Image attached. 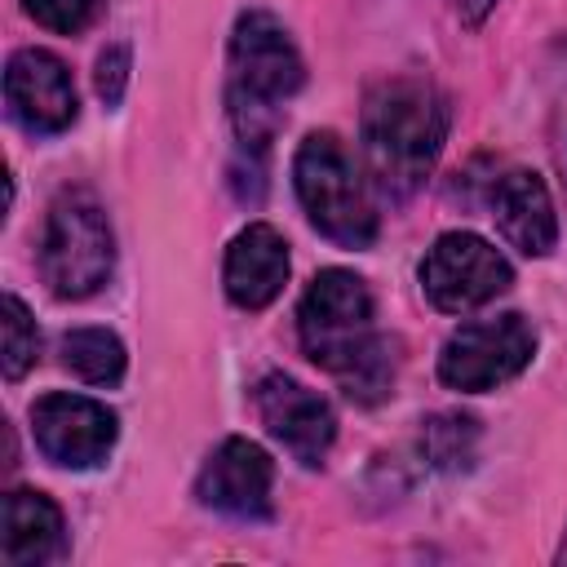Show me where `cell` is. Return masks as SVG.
<instances>
[{
  "mask_svg": "<svg viewBox=\"0 0 567 567\" xmlns=\"http://www.w3.org/2000/svg\"><path fill=\"white\" fill-rule=\"evenodd\" d=\"M536 354V328L523 315H492L461 323L439 350V381L461 394H487L514 381Z\"/></svg>",
  "mask_w": 567,
  "mask_h": 567,
  "instance_id": "8992f818",
  "label": "cell"
},
{
  "mask_svg": "<svg viewBox=\"0 0 567 567\" xmlns=\"http://www.w3.org/2000/svg\"><path fill=\"white\" fill-rule=\"evenodd\" d=\"M128 71H133L128 44H106L102 58H97V71H93L97 97H102L106 106H120V97H124V89H128Z\"/></svg>",
  "mask_w": 567,
  "mask_h": 567,
  "instance_id": "d6986e66",
  "label": "cell"
},
{
  "mask_svg": "<svg viewBox=\"0 0 567 567\" xmlns=\"http://www.w3.org/2000/svg\"><path fill=\"white\" fill-rule=\"evenodd\" d=\"M226 62H230L226 106L235 137L248 155H266L279 128V106L306 84V62L288 27L266 9H244L235 18Z\"/></svg>",
  "mask_w": 567,
  "mask_h": 567,
  "instance_id": "3957f363",
  "label": "cell"
},
{
  "mask_svg": "<svg viewBox=\"0 0 567 567\" xmlns=\"http://www.w3.org/2000/svg\"><path fill=\"white\" fill-rule=\"evenodd\" d=\"M275 461L266 456L261 443L244 439V434H230L221 439L199 478H195V496L199 505L217 509V514H230V518H244V523H257V518H270L275 514Z\"/></svg>",
  "mask_w": 567,
  "mask_h": 567,
  "instance_id": "8fae6325",
  "label": "cell"
},
{
  "mask_svg": "<svg viewBox=\"0 0 567 567\" xmlns=\"http://www.w3.org/2000/svg\"><path fill=\"white\" fill-rule=\"evenodd\" d=\"M292 190L301 199L306 221L337 248H368L377 239L372 190L332 128H315L301 137L292 155Z\"/></svg>",
  "mask_w": 567,
  "mask_h": 567,
  "instance_id": "277c9868",
  "label": "cell"
},
{
  "mask_svg": "<svg viewBox=\"0 0 567 567\" xmlns=\"http://www.w3.org/2000/svg\"><path fill=\"white\" fill-rule=\"evenodd\" d=\"M377 310L368 284L346 270L328 266L319 270L297 306V337L310 363L332 372L341 390L359 403H377L394 385V359L390 341L377 332Z\"/></svg>",
  "mask_w": 567,
  "mask_h": 567,
  "instance_id": "6da1fadb",
  "label": "cell"
},
{
  "mask_svg": "<svg viewBox=\"0 0 567 567\" xmlns=\"http://www.w3.org/2000/svg\"><path fill=\"white\" fill-rule=\"evenodd\" d=\"M416 279H421V292L430 297L434 310L465 315V310H478V306L496 301L514 284V266L483 235L447 230L425 248V257L416 266Z\"/></svg>",
  "mask_w": 567,
  "mask_h": 567,
  "instance_id": "52a82bcc",
  "label": "cell"
},
{
  "mask_svg": "<svg viewBox=\"0 0 567 567\" xmlns=\"http://www.w3.org/2000/svg\"><path fill=\"white\" fill-rule=\"evenodd\" d=\"M31 434L44 461L62 470H93L111 456L120 439V416L102 399L49 390L31 403Z\"/></svg>",
  "mask_w": 567,
  "mask_h": 567,
  "instance_id": "ba28073f",
  "label": "cell"
},
{
  "mask_svg": "<svg viewBox=\"0 0 567 567\" xmlns=\"http://www.w3.org/2000/svg\"><path fill=\"white\" fill-rule=\"evenodd\" d=\"M447 124H452L447 97L430 75L403 71L377 80L359 111V137L372 182L390 199L412 195L443 155Z\"/></svg>",
  "mask_w": 567,
  "mask_h": 567,
  "instance_id": "7a4b0ae2",
  "label": "cell"
},
{
  "mask_svg": "<svg viewBox=\"0 0 567 567\" xmlns=\"http://www.w3.org/2000/svg\"><path fill=\"white\" fill-rule=\"evenodd\" d=\"M62 350V368L71 377H80L84 385H120L124 368H128V350L111 328H71L58 341Z\"/></svg>",
  "mask_w": 567,
  "mask_h": 567,
  "instance_id": "9a60e30c",
  "label": "cell"
},
{
  "mask_svg": "<svg viewBox=\"0 0 567 567\" xmlns=\"http://www.w3.org/2000/svg\"><path fill=\"white\" fill-rule=\"evenodd\" d=\"M22 9L44 27V31H58V35H75L84 27H93L102 0H22Z\"/></svg>",
  "mask_w": 567,
  "mask_h": 567,
  "instance_id": "ac0fdd59",
  "label": "cell"
},
{
  "mask_svg": "<svg viewBox=\"0 0 567 567\" xmlns=\"http://www.w3.org/2000/svg\"><path fill=\"white\" fill-rule=\"evenodd\" d=\"M421 425H425L421 430L425 461H434V465H461V461H470L474 439H478V421L474 416H430Z\"/></svg>",
  "mask_w": 567,
  "mask_h": 567,
  "instance_id": "e0dca14e",
  "label": "cell"
},
{
  "mask_svg": "<svg viewBox=\"0 0 567 567\" xmlns=\"http://www.w3.org/2000/svg\"><path fill=\"white\" fill-rule=\"evenodd\" d=\"M452 13L465 22V27H483V18L496 9V0H447Z\"/></svg>",
  "mask_w": 567,
  "mask_h": 567,
  "instance_id": "ffe728a7",
  "label": "cell"
},
{
  "mask_svg": "<svg viewBox=\"0 0 567 567\" xmlns=\"http://www.w3.org/2000/svg\"><path fill=\"white\" fill-rule=\"evenodd\" d=\"M492 221L523 257H549L558 244V213L536 168H509L492 186Z\"/></svg>",
  "mask_w": 567,
  "mask_h": 567,
  "instance_id": "4fadbf2b",
  "label": "cell"
},
{
  "mask_svg": "<svg viewBox=\"0 0 567 567\" xmlns=\"http://www.w3.org/2000/svg\"><path fill=\"white\" fill-rule=\"evenodd\" d=\"M4 106L9 115L35 133L58 137L80 115V93L66 71V62L49 49H13L4 62Z\"/></svg>",
  "mask_w": 567,
  "mask_h": 567,
  "instance_id": "30bf717a",
  "label": "cell"
},
{
  "mask_svg": "<svg viewBox=\"0 0 567 567\" xmlns=\"http://www.w3.org/2000/svg\"><path fill=\"white\" fill-rule=\"evenodd\" d=\"M115 235L106 208L89 190H62L40 235V275L58 301H84L111 284Z\"/></svg>",
  "mask_w": 567,
  "mask_h": 567,
  "instance_id": "5b68a950",
  "label": "cell"
},
{
  "mask_svg": "<svg viewBox=\"0 0 567 567\" xmlns=\"http://www.w3.org/2000/svg\"><path fill=\"white\" fill-rule=\"evenodd\" d=\"M66 549V523L62 509L31 487L4 492L0 505V563L9 567H44L62 558Z\"/></svg>",
  "mask_w": 567,
  "mask_h": 567,
  "instance_id": "5bb4252c",
  "label": "cell"
},
{
  "mask_svg": "<svg viewBox=\"0 0 567 567\" xmlns=\"http://www.w3.org/2000/svg\"><path fill=\"white\" fill-rule=\"evenodd\" d=\"M252 408L266 425V434L301 465H323L332 443H337V412L332 403L301 385L297 377L288 372H266L257 385H252Z\"/></svg>",
  "mask_w": 567,
  "mask_h": 567,
  "instance_id": "9c48e42d",
  "label": "cell"
},
{
  "mask_svg": "<svg viewBox=\"0 0 567 567\" xmlns=\"http://www.w3.org/2000/svg\"><path fill=\"white\" fill-rule=\"evenodd\" d=\"M288 284V239L270 221H248L221 261V288L239 310H266Z\"/></svg>",
  "mask_w": 567,
  "mask_h": 567,
  "instance_id": "7c38bea8",
  "label": "cell"
},
{
  "mask_svg": "<svg viewBox=\"0 0 567 567\" xmlns=\"http://www.w3.org/2000/svg\"><path fill=\"white\" fill-rule=\"evenodd\" d=\"M558 563H567V532H563V545H558V554H554Z\"/></svg>",
  "mask_w": 567,
  "mask_h": 567,
  "instance_id": "44dd1931",
  "label": "cell"
},
{
  "mask_svg": "<svg viewBox=\"0 0 567 567\" xmlns=\"http://www.w3.org/2000/svg\"><path fill=\"white\" fill-rule=\"evenodd\" d=\"M0 337H4V381H22L31 368H35V359H40V328H35V319H31V310H27V301L18 297V292H4V301H0Z\"/></svg>",
  "mask_w": 567,
  "mask_h": 567,
  "instance_id": "2e32d148",
  "label": "cell"
}]
</instances>
